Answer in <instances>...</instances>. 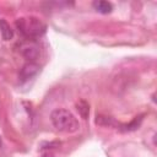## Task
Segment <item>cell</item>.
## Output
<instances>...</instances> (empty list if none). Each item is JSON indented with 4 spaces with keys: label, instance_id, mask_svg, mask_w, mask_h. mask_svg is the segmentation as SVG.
I'll return each mask as SVG.
<instances>
[{
    "label": "cell",
    "instance_id": "obj_9",
    "mask_svg": "<svg viewBox=\"0 0 157 157\" xmlns=\"http://www.w3.org/2000/svg\"><path fill=\"white\" fill-rule=\"evenodd\" d=\"M43 157H48V156H43Z\"/></svg>",
    "mask_w": 157,
    "mask_h": 157
},
{
    "label": "cell",
    "instance_id": "obj_1",
    "mask_svg": "<svg viewBox=\"0 0 157 157\" xmlns=\"http://www.w3.org/2000/svg\"><path fill=\"white\" fill-rule=\"evenodd\" d=\"M17 29L28 39L42 37L47 31V25L37 16H23L15 22Z\"/></svg>",
    "mask_w": 157,
    "mask_h": 157
},
{
    "label": "cell",
    "instance_id": "obj_6",
    "mask_svg": "<svg viewBox=\"0 0 157 157\" xmlns=\"http://www.w3.org/2000/svg\"><path fill=\"white\" fill-rule=\"evenodd\" d=\"M93 7L101 13H109L113 10L112 4L108 2V1H94L93 2Z\"/></svg>",
    "mask_w": 157,
    "mask_h": 157
},
{
    "label": "cell",
    "instance_id": "obj_3",
    "mask_svg": "<svg viewBox=\"0 0 157 157\" xmlns=\"http://www.w3.org/2000/svg\"><path fill=\"white\" fill-rule=\"evenodd\" d=\"M39 69H40L39 65H37L34 63H27V64H25L22 66V69L20 70V75H18L20 76V80L22 82L31 80L32 77H34L39 72Z\"/></svg>",
    "mask_w": 157,
    "mask_h": 157
},
{
    "label": "cell",
    "instance_id": "obj_4",
    "mask_svg": "<svg viewBox=\"0 0 157 157\" xmlns=\"http://www.w3.org/2000/svg\"><path fill=\"white\" fill-rule=\"evenodd\" d=\"M21 53L26 59L29 60V63H33L39 56V47L34 43H28L21 48Z\"/></svg>",
    "mask_w": 157,
    "mask_h": 157
},
{
    "label": "cell",
    "instance_id": "obj_2",
    "mask_svg": "<svg viewBox=\"0 0 157 157\" xmlns=\"http://www.w3.org/2000/svg\"><path fill=\"white\" fill-rule=\"evenodd\" d=\"M50 121L53 126L63 132H76L80 128L76 117L65 108H56L50 113Z\"/></svg>",
    "mask_w": 157,
    "mask_h": 157
},
{
    "label": "cell",
    "instance_id": "obj_8",
    "mask_svg": "<svg viewBox=\"0 0 157 157\" xmlns=\"http://www.w3.org/2000/svg\"><path fill=\"white\" fill-rule=\"evenodd\" d=\"M2 145V139H1V136H0V146Z\"/></svg>",
    "mask_w": 157,
    "mask_h": 157
},
{
    "label": "cell",
    "instance_id": "obj_5",
    "mask_svg": "<svg viewBox=\"0 0 157 157\" xmlns=\"http://www.w3.org/2000/svg\"><path fill=\"white\" fill-rule=\"evenodd\" d=\"M0 34L4 40H10L13 37V29L11 28V26L5 18L0 20Z\"/></svg>",
    "mask_w": 157,
    "mask_h": 157
},
{
    "label": "cell",
    "instance_id": "obj_7",
    "mask_svg": "<svg viewBox=\"0 0 157 157\" xmlns=\"http://www.w3.org/2000/svg\"><path fill=\"white\" fill-rule=\"evenodd\" d=\"M77 110H78V113L81 114V117H82L83 119H86L87 115H88V112H90L88 104H87L85 101H80V102L77 103Z\"/></svg>",
    "mask_w": 157,
    "mask_h": 157
}]
</instances>
